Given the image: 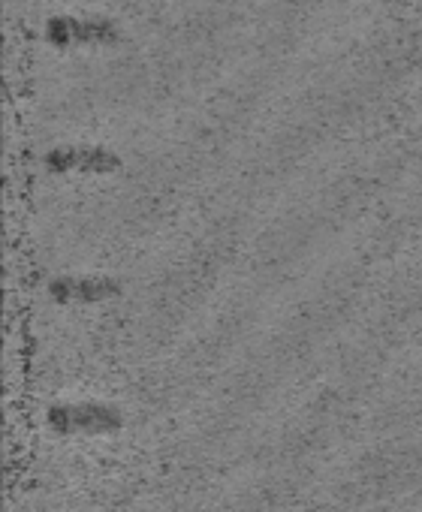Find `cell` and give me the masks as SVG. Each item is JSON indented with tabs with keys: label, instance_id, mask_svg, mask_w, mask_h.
Here are the masks:
<instances>
[{
	"label": "cell",
	"instance_id": "obj_4",
	"mask_svg": "<svg viewBox=\"0 0 422 512\" xmlns=\"http://www.w3.org/2000/svg\"><path fill=\"white\" fill-rule=\"evenodd\" d=\"M49 296L58 305H100V302L121 296V281L109 275H82V278L70 275V278L52 281Z\"/></svg>",
	"mask_w": 422,
	"mask_h": 512
},
{
	"label": "cell",
	"instance_id": "obj_2",
	"mask_svg": "<svg viewBox=\"0 0 422 512\" xmlns=\"http://www.w3.org/2000/svg\"><path fill=\"white\" fill-rule=\"evenodd\" d=\"M46 40L52 43H115L121 40V25L112 16L100 13H85V16H49L43 25Z\"/></svg>",
	"mask_w": 422,
	"mask_h": 512
},
{
	"label": "cell",
	"instance_id": "obj_1",
	"mask_svg": "<svg viewBox=\"0 0 422 512\" xmlns=\"http://www.w3.org/2000/svg\"><path fill=\"white\" fill-rule=\"evenodd\" d=\"M49 428L61 437H106L124 428V413L100 401L55 404L49 410Z\"/></svg>",
	"mask_w": 422,
	"mask_h": 512
},
{
	"label": "cell",
	"instance_id": "obj_3",
	"mask_svg": "<svg viewBox=\"0 0 422 512\" xmlns=\"http://www.w3.org/2000/svg\"><path fill=\"white\" fill-rule=\"evenodd\" d=\"M49 172H85V175H109L121 169V157L103 145H61L46 151L43 157Z\"/></svg>",
	"mask_w": 422,
	"mask_h": 512
}]
</instances>
